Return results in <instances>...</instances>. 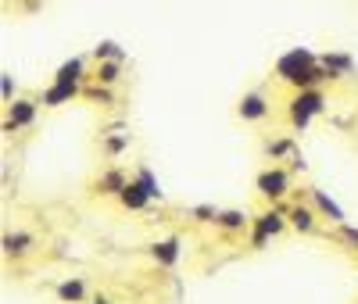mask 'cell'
I'll return each instance as SVG.
<instances>
[{
  "label": "cell",
  "instance_id": "cell-1",
  "mask_svg": "<svg viewBox=\"0 0 358 304\" xmlns=\"http://www.w3.org/2000/svg\"><path fill=\"white\" fill-rule=\"evenodd\" d=\"M322 111H326V94H322L319 86H312V89H297V94L290 97V108H287L294 129H305L308 122H312L315 115H322Z\"/></svg>",
  "mask_w": 358,
  "mask_h": 304
},
{
  "label": "cell",
  "instance_id": "cell-2",
  "mask_svg": "<svg viewBox=\"0 0 358 304\" xmlns=\"http://www.w3.org/2000/svg\"><path fill=\"white\" fill-rule=\"evenodd\" d=\"M251 226H255V233H251V247L262 251L265 243H268V236H280L290 222H287V211H283V208H268V211H262V215H258Z\"/></svg>",
  "mask_w": 358,
  "mask_h": 304
},
{
  "label": "cell",
  "instance_id": "cell-3",
  "mask_svg": "<svg viewBox=\"0 0 358 304\" xmlns=\"http://www.w3.org/2000/svg\"><path fill=\"white\" fill-rule=\"evenodd\" d=\"M255 190L265 197V201H283L287 194H290V172L287 168H280V165H273V168H262L258 172V179H255Z\"/></svg>",
  "mask_w": 358,
  "mask_h": 304
},
{
  "label": "cell",
  "instance_id": "cell-4",
  "mask_svg": "<svg viewBox=\"0 0 358 304\" xmlns=\"http://www.w3.org/2000/svg\"><path fill=\"white\" fill-rule=\"evenodd\" d=\"M36 104L40 101H11L8 104V115H4V129L8 133H18L25 126H33V122H36Z\"/></svg>",
  "mask_w": 358,
  "mask_h": 304
},
{
  "label": "cell",
  "instance_id": "cell-5",
  "mask_svg": "<svg viewBox=\"0 0 358 304\" xmlns=\"http://www.w3.org/2000/svg\"><path fill=\"white\" fill-rule=\"evenodd\" d=\"M79 89H83V82H62V79H54L40 94V104L43 108H62V104H69V101L79 97Z\"/></svg>",
  "mask_w": 358,
  "mask_h": 304
},
{
  "label": "cell",
  "instance_id": "cell-6",
  "mask_svg": "<svg viewBox=\"0 0 358 304\" xmlns=\"http://www.w3.org/2000/svg\"><path fill=\"white\" fill-rule=\"evenodd\" d=\"M236 115H241L244 122H262L268 115V97L262 94V89H251V94H244L241 104H236Z\"/></svg>",
  "mask_w": 358,
  "mask_h": 304
},
{
  "label": "cell",
  "instance_id": "cell-7",
  "mask_svg": "<svg viewBox=\"0 0 358 304\" xmlns=\"http://www.w3.org/2000/svg\"><path fill=\"white\" fill-rule=\"evenodd\" d=\"M151 201H155V197L143 190V182H140L136 175H133V179L126 182V187H122V194H118V204H122L126 211H143Z\"/></svg>",
  "mask_w": 358,
  "mask_h": 304
},
{
  "label": "cell",
  "instance_id": "cell-8",
  "mask_svg": "<svg viewBox=\"0 0 358 304\" xmlns=\"http://www.w3.org/2000/svg\"><path fill=\"white\" fill-rule=\"evenodd\" d=\"M312 204H315V211H319V215L322 219H330L334 226H344L348 222V215H344V208L330 197V194H326V190H312Z\"/></svg>",
  "mask_w": 358,
  "mask_h": 304
},
{
  "label": "cell",
  "instance_id": "cell-9",
  "mask_svg": "<svg viewBox=\"0 0 358 304\" xmlns=\"http://www.w3.org/2000/svg\"><path fill=\"white\" fill-rule=\"evenodd\" d=\"M287 222H290L297 233H312V229H315V204H312V208H308V204L287 208Z\"/></svg>",
  "mask_w": 358,
  "mask_h": 304
},
{
  "label": "cell",
  "instance_id": "cell-10",
  "mask_svg": "<svg viewBox=\"0 0 358 304\" xmlns=\"http://www.w3.org/2000/svg\"><path fill=\"white\" fill-rule=\"evenodd\" d=\"M151 258H155L158 265L172 268V265L179 261V240H176V236H169V240H158V243H151Z\"/></svg>",
  "mask_w": 358,
  "mask_h": 304
},
{
  "label": "cell",
  "instance_id": "cell-11",
  "mask_svg": "<svg viewBox=\"0 0 358 304\" xmlns=\"http://www.w3.org/2000/svg\"><path fill=\"white\" fill-rule=\"evenodd\" d=\"M122 79V61L118 57H108V61H97V72H94V82H104V86H115Z\"/></svg>",
  "mask_w": 358,
  "mask_h": 304
},
{
  "label": "cell",
  "instance_id": "cell-12",
  "mask_svg": "<svg viewBox=\"0 0 358 304\" xmlns=\"http://www.w3.org/2000/svg\"><path fill=\"white\" fill-rule=\"evenodd\" d=\"M319 65L330 72L334 79H341V75H348V72L355 68V61H351L348 54H322V57H319Z\"/></svg>",
  "mask_w": 358,
  "mask_h": 304
},
{
  "label": "cell",
  "instance_id": "cell-13",
  "mask_svg": "<svg viewBox=\"0 0 358 304\" xmlns=\"http://www.w3.org/2000/svg\"><path fill=\"white\" fill-rule=\"evenodd\" d=\"M54 79H62V82H83L86 79V57H69L65 65L54 72Z\"/></svg>",
  "mask_w": 358,
  "mask_h": 304
},
{
  "label": "cell",
  "instance_id": "cell-14",
  "mask_svg": "<svg viewBox=\"0 0 358 304\" xmlns=\"http://www.w3.org/2000/svg\"><path fill=\"white\" fill-rule=\"evenodd\" d=\"M251 222H255V219H248L244 211H219V219H215V226L226 229V233H244Z\"/></svg>",
  "mask_w": 358,
  "mask_h": 304
},
{
  "label": "cell",
  "instance_id": "cell-15",
  "mask_svg": "<svg viewBox=\"0 0 358 304\" xmlns=\"http://www.w3.org/2000/svg\"><path fill=\"white\" fill-rule=\"evenodd\" d=\"M126 182H129V179H126V172H122V168H108V172L97 179V190H101V194H115V197H118Z\"/></svg>",
  "mask_w": 358,
  "mask_h": 304
},
{
  "label": "cell",
  "instance_id": "cell-16",
  "mask_svg": "<svg viewBox=\"0 0 358 304\" xmlns=\"http://www.w3.org/2000/svg\"><path fill=\"white\" fill-rule=\"evenodd\" d=\"M4 251H8V254L33 251V236H29V233H8V236H4Z\"/></svg>",
  "mask_w": 358,
  "mask_h": 304
},
{
  "label": "cell",
  "instance_id": "cell-17",
  "mask_svg": "<svg viewBox=\"0 0 358 304\" xmlns=\"http://www.w3.org/2000/svg\"><path fill=\"white\" fill-rule=\"evenodd\" d=\"M94 61H108V57H118V61H126V50L118 47L115 40H101L97 47H94V54H90Z\"/></svg>",
  "mask_w": 358,
  "mask_h": 304
},
{
  "label": "cell",
  "instance_id": "cell-18",
  "mask_svg": "<svg viewBox=\"0 0 358 304\" xmlns=\"http://www.w3.org/2000/svg\"><path fill=\"white\" fill-rule=\"evenodd\" d=\"M57 297H62V301H72V304H79V301L86 297V287H83V280H65L62 287H57Z\"/></svg>",
  "mask_w": 358,
  "mask_h": 304
},
{
  "label": "cell",
  "instance_id": "cell-19",
  "mask_svg": "<svg viewBox=\"0 0 358 304\" xmlns=\"http://www.w3.org/2000/svg\"><path fill=\"white\" fill-rule=\"evenodd\" d=\"M136 179L143 182V190H147V194H151L155 201H162V197H165V194H162V182L155 179V172H151V168H147V165H140V168H136Z\"/></svg>",
  "mask_w": 358,
  "mask_h": 304
},
{
  "label": "cell",
  "instance_id": "cell-20",
  "mask_svg": "<svg viewBox=\"0 0 358 304\" xmlns=\"http://www.w3.org/2000/svg\"><path fill=\"white\" fill-rule=\"evenodd\" d=\"M265 154L276 161V158H283V154H294V143H290V140H268V143H265Z\"/></svg>",
  "mask_w": 358,
  "mask_h": 304
},
{
  "label": "cell",
  "instance_id": "cell-21",
  "mask_svg": "<svg viewBox=\"0 0 358 304\" xmlns=\"http://www.w3.org/2000/svg\"><path fill=\"white\" fill-rule=\"evenodd\" d=\"M0 97H4V104L15 101V75H11V72L0 75Z\"/></svg>",
  "mask_w": 358,
  "mask_h": 304
},
{
  "label": "cell",
  "instance_id": "cell-22",
  "mask_svg": "<svg viewBox=\"0 0 358 304\" xmlns=\"http://www.w3.org/2000/svg\"><path fill=\"white\" fill-rule=\"evenodd\" d=\"M190 215H194L197 222H215V219H219V211H215V208H208V204H197V208H190Z\"/></svg>",
  "mask_w": 358,
  "mask_h": 304
},
{
  "label": "cell",
  "instance_id": "cell-23",
  "mask_svg": "<svg viewBox=\"0 0 358 304\" xmlns=\"http://www.w3.org/2000/svg\"><path fill=\"white\" fill-rule=\"evenodd\" d=\"M126 147H129V133H122V136H111V140L104 143L108 154H118V150H126Z\"/></svg>",
  "mask_w": 358,
  "mask_h": 304
},
{
  "label": "cell",
  "instance_id": "cell-24",
  "mask_svg": "<svg viewBox=\"0 0 358 304\" xmlns=\"http://www.w3.org/2000/svg\"><path fill=\"white\" fill-rule=\"evenodd\" d=\"M341 236H344L348 243H355V247H358V229H355V226H348V222H344V226H341Z\"/></svg>",
  "mask_w": 358,
  "mask_h": 304
}]
</instances>
